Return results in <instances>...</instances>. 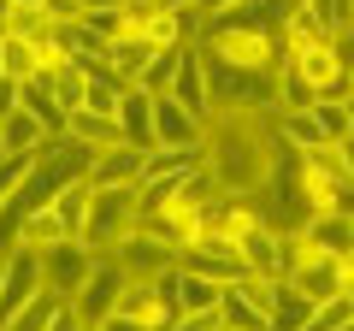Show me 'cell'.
<instances>
[{
	"mask_svg": "<svg viewBox=\"0 0 354 331\" xmlns=\"http://www.w3.org/2000/svg\"><path fill=\"white\" fill-rule=\"evenodd\" d=\"M207 166L218 172L230 195H254L272 172V154H278V113H260V107H218L207 118Z\"/></svg>",
	"mask_w": 354,
	"mask_h": 331,
	"instance_id": "1",
	"label": "cell"
},
{
	"mask_svg": "<svg viewBox=\"0 0 354 331\" xmlns=\"http://www.w3.org/2000/svg\"><path fill=\"white\" fill-rule=\"evenodd\" d=\"M142 225V190L136 184H113V190H95L88 202V225H83V249L88 255H118V242Z\"/></svg>",
	"mask_w": 354,
	"mask_h": 331,
	"instance_id": "2",
	"label": "cell"
},
{
	"mask_svg": "<svg viewBox=\"0 0 354 331\" xmlns=\"http://www.w3.org/2000/svg\"><path fill=\"white\" fill-rule=\"evenodd\" d=\"M283 36H290V30H283ZM290 65L319 95H342V101H348V60H342V48H337V30H330V36H290Z\"/></svg>",
	"mask_w": 354,
	"mask_h": 331,
	"instance_id": "3",
	"label": "cell"
},
{
	"mask_svg": "<svg viewBox=\"0 0 354 331\" xmlns=\"http://www.w3.org/2000/svg\"><path fill=\"white\" fill-rule=\"evenodd\" d=\"M177 267L183 272H201V278H213V284H236V278H248V267H242V249L230 237H213V231H195L183 249H177Z\"/></svg>",
	"mask_w": 354,
	"mask_h": 331,
	"instance_id": "4",
	"label": "cell"
},
{
	"mask_svg": "<svg viewBox=\"0 0 354 331\" xmlns=\"http://www.w3.org/2000/svg\"><path fill=\"white\" fill-rule=\"evenodd\" d=\"M124 284H130L124 260H118V255H95V267H88L83 290L71 296V302H77V314H83L88 325H101V319H106V314L118 307V296H124Z\"/></svg>",
	"mask_w": 354,
	"mask_h": 331,
	"instance_id": "5",
	"label": "cell"
},
{
	"mask_svg": "<svg viewBox=\"0 0 354 331\" xmlns=\"http://www.w3.org/2000/svg\"><path fill=\"white\" fill-rule=\"evenodd\" d=\"M41 290H48V272H41V249L18 242L12 255H6V284H0V325H6V319H12L24 302H36Z\"/></svg>",
	"mask_w": 354,
	"mask_h": 331,
	"instance_id": "6",
	"label": "cell"
},
{
	"mask_svg": "<svg viewBox=\"0 0 354 331\" xmlns=\"http://www.w3.org/2000/svg\"><path fill=\"white\" fill-rule=\"evenodd\" d=\"M118 260H124L130 278H160L165 267H177V242H165V237H153V231L136 225L124 242H118Z\"/></svg>",
	"mask_w": 354,
	"mask_h": 331,
	"instance_id": "7",
	"label": "cell"
},
{
	"mask_svg": "<svg viewBox=\"0 0 354 331\" xmlns=\"http://www.w3.org/2000/svg\"><path fill=\"white\" fill-rule=\"evenodd\" d=\"M283 237L290 231H278V225H266V219H254L248 231H242V267L254 272V278H283Z\"/></svg>",
	"mask_w": 354,
	"mask_h": 331,
	"instance_id": "8",
	"label": "cell"
},
{
	"mask_svg": "<svg viewBox=\"0 0 354 331\" xmlns=\"http://www.w3.org/2000/svg\"><path fill=\"white\" fill-rule=\"evenodd\" d=\"M201 136H207V125L183 101L153 95V142H160V148H201Z\"/></svg>",
	"mask_w": 354,
	"mask_h": 331,
	"instance_id": "9",
	"label": "cell"
},
{
	"mask_svg": "<svg viewBox=\"0 0 354 331\" xmlns=\"http://www.w3.org/2000/svg\"><path fill=\"white\" fill-rule=\"evenodd\" d=\"M171 101H183L195 118H213V89H207V60H201V42H183V60H177V83H171Z\"/></svg>",
	"mask_w": 354,
	"mask_h": 331,
	"instance_id": "10",
	"label": "cell"
},
{
	"mask_svg": "<svg viewBox=\"0 0 354 331\" xmlns=\"http://www.w3.org/2000/svg\"><path fill=\"white\" fill-rule=\"evenodd\" d=\"M88 267H95V255H88L83 242H71V237L53 242V249H41V272H48V284H53V290H65V296L83 290Z\"/></svg>",
	"mask_w": 354,
	"mask_h": 331,
	"instance_id": "11",
	"label": "cell"
},
{
	"mask_svg": "<svg viewBox=\"0 0 354 331\" xmlns=\"http://www.w3.org/2000/svg\"><path fill=\"white\" fill-rule=\"evenodd\" d=\"M65 136L83 142V148L106 154V148H124V125H118V113H95V107H77V113H65Z\"/></svg>",
	"mask_w": 354,
	"mask_h": 331,
	"instance_id": "12",
	"label": "cell"
},
{
	"mask_svg": "<svg viewBox=\"0 0 354 331\" xmlns=\"http://www.w3.org/2000/svg\"><path fill=\"white\" fill-rule=\"evenodd\" d=\"M142 160H148V148H106V154H95V166H88V184L95 190H113V184H136L142 178Z\"/></svg>",
	"mask_w": 354,
	"mask_h": 331,
	"instance_id": "13",
	"label": "cell"
},
{
	"mask_svg": "<svg viewBox=\"0 0 354 331\" xmlns=\"http://www.w3.org/2000/svg\"><path fill=\"white\" fill-rule=\"evenodd\" d=\"M301 237H307V242H319L325 255H342V260L354 255V219H348V213H337V207L313 213V219L301 225Z\"/></svg>",
	"mask_w": 354,
	"mask_h": 331,
	"instance_id": "14",
	"label": "cell"
},
{
	"mask_svg": "<svg viewBox=\"0 0 354 331\" xmlns=\"http://www.w3.org/2000/svg\"><path fill=\"white\" fill-rule=\"evenodd\" d=\"M118 125H124L130 148H160V142H153V95L148 89H136V83L124 89V101H118Z\"/></svg>",
	"mask_w": 354,
	"mask_h": 331,
	"instance_id": "15",
	"label": "cell"
},
{
	"mask_svg": "<svg viewBox=\"0 0 354 331\" xmlns=\"http://www.w3.org/2000/svg\"><path fill=\"white\" fill-rule=\"evenodd\" d=\"M278 136L290 142V148H301V154L330 148V136H325V125H319L313 107H283V113H278Z\"/></svg>",
	"mask_w": 354,
	"mask_h": 331,
	"instance_id": "16",
	"label": "cell"
},
{
	"mask_svg": "<svg viewBox=\"0 0 354 331\" xmlns=\"http://www.w3.org/2000/svg\"><path fill=\"white\" fill-rule=\"evenodd\" d=\"M153 53H160V48H153L148 36H136V30H124L118 42H106V65H113V71L124 77V83H136V77L148 71V60H153Z\"/></svg>",
	"mask_w": 354,
	"mask_h": 331,
	"instance_id": "17",
	"label": "cell"
},
{
	"mask_svg": "<svg viewBox=\"0 0 354 331\" xmlns=\"http://www.w3.org/2000/svg\"><path fill=\"white\" fill-rule=\"evenodd\" d=\"M201 160H207V148H148V160H142V178H136V184L183 178V172H195Z\"/></svg>",
	"mask_w": 354,
	"mask_h": 331,
	"instance_id": "18",
	"label": "cell"
},
{
	"mask_svg": "<svg viewBox=\"0 0 354 331\" xmlns=\"http://www.w3.org/2000/svg\"><path fill=\"white\" fill-rule=\"evenodd\" d=\"M24 107L53 130V136H65V107H59V95H53V77H48V71L24 77Z\"/></svg>",
	"mask_w": 354,
	"mask_h": 331,
	"instance_id": "19",
	"label": "cell"
},
{
	"mask_svg": "<svg viewBox=\"0 0 354 331\" xmlns=\"http://www.w3.org/2000/svg\"><path fill=\"white\" fill-rule=\"evenodd\" d=\"M88 202H95V184H88V178L65 184V190H59V202H53V213H59V225H65V237H71V242H83V225H88Z\"/></svg>",
	"mask_w": 354,
	"mask_h": 331,
	"instance_id": "20",
	"label": "cell"
},
{
	"mask_svg": "<svg viewBox=\"0 0 354 331\" xmlns=\"http://www.w3.org/2000/svg\"><path fill=\"white\" fill-rule=\"evenodd\" d=\"M65 302H71V296H65V290H53V284H48V290H41L36 302H24V307H18V314L6 319L0 331H53V314H59Z\"/></svg>",
	"mask_w": 354,
	"mask_h": 331,
	"instance_id": "21",
	"label": "cell"
},
{
	"mask_svg": "<svg viewBox=\"0 0 354 331\" xmlns=\"http://www.w3.org/2000/svg\"><path fill=\"white\" fill-rule=\"evenodd\" d=\"M0 125H6V148H12V154H41V142L53 136V130L41 125V118L30 113V107H18V113H6Z\"/></svg>",
	"mask_w": 354,
	"mask_h": 331,
	"instance_id": "22",
	"label": "cell"
},
{
	"mask_svg": "<svg viewBox=\"0 0 354 331\" xmlns=\"http://www.w3.org/2000/svg\"><path fill=\"white\" fill-rule=\"evenodd\" d=\"M48 77H53V95H59V107H65V113H77V107L88 101V71H83L77 60L48 65Z\"/></svg>",
	"mask_w": 354,
	"mask_h": 331,
	"instance_id": "23",
	"label": "cell"
},
{
	"mask_svg": "<svg viewBox=\"0 0 354 331\" xmlns=\"http://www.w3.org/2000/svg\"><path fill=\"white\" fill-rule=\"evenodd\" d=\"M177 60H183V42L177 48H160L148 60V71L136 77V89H148V95H171V83H177Z\"/></svg>",
	"mask_w": 354,
	"mask_h": 331,
	"instance_id": "24",
	"label": "cell"
},
{
	"mask_svg": "<svg viewBox=\"0 0 354 331\" xmlns=\"http://www.w3.org/2000/svg\"><path fill=\"white\" fill-rule=\"evenodd\" d=\"M18 242H30V249H53V242H65V225L53 207H36V213H24V225H18Z\"/></svg>",
	"mask_w": 354,
	"mask_h": 331,
	"instance_id": "25",
	"label": "cell"
},
{
	"mask_svg": "<svg viewBox=\"0 0 354 331\" xmlns=\"http://www.w3.org/2000/svg\"><path fill=\"white\" fill-rule=\"evenodd\" d=\"M225 290H230V284H213V278H201V272H183V290H177V307H183V314H201V307H218V302H225Z\"/></svg>",
	"mask_w": 354,
	"mask_h": 331,
	"instance_id": "26",
	"label": "cell"
},
{
	"mask_svg": "<svg viewBox=\"0 0 354 331\" xmlns=\"http://www.w3.org/2000/svg\"><path fill=\"white\" fill-rule=\"evenodd\" d=\"M0 65H6L12 77H36L41 71V48L24 42V36H6V42H0Z\"/></svg>",
	"mask_w": 354,
	"mask_h": 331,
	"instance_id": "27",
	"label": "cell"
},
{
	"mask_svg": "<svg viewBox=\"0 0 354 331\" xmlns=\"http://www.w3.org/2000/svg\"><path fill=\"white\" fill-rule=\"evenodd\" d=\"M177 195H183V202H195V207H207L213 202V195H225V184H218V172L213 166H195V172H183V184H177Z\"/></svg>",
	"mask_w": 354,
	"mask_h": 331,
	"instance_id": "28",
	"label": "cell"
},
{
	"mask_svg": "<svg viewBox=\"0 0 354 331\" xmlns=\"http://www.w3.org/2000/svg\"><path fill=\"white\" fill-rule=\"evenodd\" d=\"M313 101H319V89L295 71V65H283V71H278V113H283V107H313Z\"/></svg>",
	"mask_w": 354,
	"mask_h": 331,
	"instance_id": "29",
	"label": "cell"
},
{
	"mask_svg": "<svg viewBox=\"0 0 354 331\" xmlns=\"http://www.w3.org/2000/svg\"><path fill=\"white\" fill-rule=\"evenodd\" d=\"M313 113H319V125H325V136L330 142H342V136H348V101H342V95H319V101H313Z\"/></svg>",
	"mask_w": 354,
	"mask_h": 331,
	"instance_id": "30",
	"label": "cell"
},
{
	"mask_svg": "<svg viewBox=\"0 0 354 331\" xmlns=\"http://www.w3.org/2000/svg\"><path fill=\"white\" fill-rule=\"evenodd\" d=\"M307 12L325 30H342V24H354V0H307Z\"/></svg>",
	"mask_w": 354,
	"mask_h": 331,
	"instance_id": "31",
	"label": "cell"
},
{
	"mask_svg": "<svg viewBox=\"0 0 354 331\" xmlns=\"http://www.w3.org/2000/svg\"><path fill=\"white\" fill-rule=\"evenodd\" d=\"M171 331H225V302H218V307H201V314H177Z\"/></svg>",
	"mask_w": 354,
	"mask_h": 331,
	"instance_id": "32",
	"label": "cell"
},
{
	"mask_svg": "<svg viewBox=\"0 0 354 331\" xmlns=\"http://www.w3.org/2000/svg\"><path fill=\"white\" fill-rule=\"evenodd\" d=\"M18 225H24V219H18V207H0V260L18 249Z\"/></svg>",
	"mask_w": 354,
	"mask_h": 331,
	"instance_id": "33",
	"label": "cell"
},
{
	"mask_svg": "<svg viewBox=\"0 0 354 331\" xmlns=\"http://www.w3.org/2000/svg\"><path fill=\"white\" fill-rule=\"evenodd\" d=\"M41 12H48L53 24H77V18H83L88 6H83V0H41Z\"/></svg>",
	"mask_w": 354,
	"mask_h": 331,
	"instance_id": "34",
	"label": "cell"
},
{
	"mask_svg": "<svg viewBox=\"0 0 354 331\" xmlns=\"http://www.w3.org/2000/svg\"><path fill=\"white\" fill-rule=\"evenodd\" d=\"M101 331H153V325H148V319H136V314H106Z\"/></svg>",
	"mask_w": 354,
	"mask_h": 331,
	"instance_id": "35",
	"label": "cell"
},
{
	"mask_svg": "<svg viewBox=\"0 0 354 331\" xmlns=\"http://www.w3.org/2000/svg\"><path fill=\"white\" fill-rule=\"evenodd\" d=\"M337 148H342V166H348V178H354V130H348V136L337 142Z\"/></svg>",
	"mask_w": 354,
	"mask_h": 331,
	"instance_id": "36",
	"label": "cell"
},
{
	"mask_svg": "<svg viewBox=\"0 0 354 331\" xmlns=\"http://www.w3.org/2000/svg\"><path fill=\"white\" fill-rule=\"evenodd\" d=\"M230 6H236V0H201V12H207V18H218V12H230Z\"/></svg>",
	"mask_w": 354,
	"mask_h": 331,
	"instance_id": "37",
	"label": "cell"
},
{
	"mask_svg": "<svg viewBox=\"0 0 354 331\" xmlns=\"http://www.w3.org/2000/svg\"><path fill=\"white\" fill-rule=\"evenodd\" d=\"M88 12H101V6H130V0H83Z\"/></svg>",
	"mask_w": 354,
	"mask_h": 331,
	"instance_id": "38",
	"label": "cell"
},
{
	"mask_svg": "<svg viewBox=\"0 0 354 331\" xmlns=\"http://www.w3.org/2000/svg\"><path fill=\"white\" fill-rule=\"evenodd\" d=\"M342 296H348V307H354V267H348V278H342Z\"/></svg>",
	"mask_w": 354,
	"mask_h": 331,
	"instance_id": "39",
	"label": "cell"
},
{
	"mask_svg": "<svg viewBox=\"0 0 354 331\" xmlns=\"http://www.w3.org/2000/svg\"><path fill=\"white\" fill-rule=\"evenodd\" d=\"M6 36H12V12H0V42H6Z\"/></svg>",
	"mask_w": 354,
	"mask_h": 331,
	"instance_id": "40",
	"label": "cell"
},
{
	"mask_svg": "<svg viewBox=\"0 0 354 331\" xmlns=\"http://www.w3.org/2000/svg\"><path fill=\"white\" fill-rule=\"evenodd\" d=\"M0 154H12V148H6V125H0Z\"/></svg>",
	"mask_w": 354,
	"mask_h": 331,
	"instance_id": "41",
	"label": "cell"
},
{
	"mask_svg": "<svg viewBox=\"0 0 354 331\" xmlns=\"http://www.w3.org/2000/svg\"><path fill=\"white\" fill-rule=\"evenodd\" d=\"M348 125H354V95H348Z\"/></svg>",
	"mask_w": 354,
	"mask_h": 331,
	"instance_id": "42",
	"label": "cell"
},
{
	"mask_svg": "<svg viewBox=\"0 0 354 331\" xmlns=\"http://www.w3.org/2000/svg\"><path fill=\"white\" fill-rule=\"evenodd\" d=\"M0 284H6V260H0Z\"/></svg>",
	"mask_w": 354,
	"mask_h": 331,
	"instance_id": "43",
	"label": "cell"
},
{
	"mask_svg": "<svg viewBox=\"0 0 354 331\" xmlns=\"http://www.w3.org/2000/svg\"><path fill=\"white\" fill-rule=\"evenodd\" d=\"M342 331H354V319H348V325H342Z\"/></svg>",
	"mask_w": 354,
	"mask_h": 331,
	"instance_id": "44",
	"label": "cell"
},
{
	"mask_svg": "<svg viewBox=\"0 0 354 331\" xmlns=\"http://www.w3.org/2000/svg\"><path fill=\"white\" fill-rule=\"evenodd\" d=\"M0 77H6V65H0Z\"/></svg>",
	"mask_w": 354,
	"mask_h": 331,
	"instance_id": "45",
	"label": "cell"
},
{
	"mask_svg": "<svg viewBox=\"0 0 354 331\" xmlns=\"http://www.w3.org/2000/svg\"><path fill=\"white\" fill-rule=\"evenodd\" d=\"M348 267H354V255H348Z\"/></svg>",
	"mask_w": 354,
	"mask_h": 331,
	"instance_id": "46",
	"label": "cell"
},
{
	"mask_svg": "<svg viewBox=\"0 0 354 331\" xmlns=\"http://www.w3.org/2000/svg\"><path fill=\"white\" fill-rule=\"evenodd\" d=\"M225 331H230V325H225Z\"/></svg>",
	"mask_w": 354,
	"mask_h": 331,
	"instance_id": "47",
	"label": "cell"
}]
</instances>
